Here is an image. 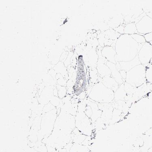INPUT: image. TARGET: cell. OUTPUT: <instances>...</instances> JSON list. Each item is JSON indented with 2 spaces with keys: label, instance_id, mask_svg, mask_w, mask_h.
I'll return each instance as SVG.
<instances>
[{
  "label": "cell",
  "instance_id": "cell-1",
  "mask_svg": "<svg viewBox=\"0 0 152 152\" xmlns=\"http://www.w3.org/2000/svg\"><path fill=\"white\" fill-rule=\"evenodd\" d=\"M137 56L141 64L146 67L152 58V46L148 42L138 44Z\"/></svg>",
  "mask_w": 152,
  "mask_h": 152
},
{
  "label": "cell",
  "instance_id": "cell-2",
  "mask_svg": "<svg viewBox=\"0 0 152 152\" xmlns=\"http://www.w3.org/2000/svg\"><path fill=\"white\" fill-rule=\"evenodd\" d=\"M139 34L144 36L145 34L152 33V19L146 15L136 23Z\"/></svg>",
  "mask_w": 152,
  "mask_h": 152
},
{
  "label": "cell",
  "instance_id": "cell-3",
  "mask_svg": "<svg viewBox=\"0 0 152 152\" xmlns=\"http://www.w3.org/2000/svg\"><path fill=\"white\" fill-rule=\"evenodd\" d=\"M102 54L107 61L116 64L115 56L116 54L115 49L110 46H105L102 50Z\"/></svg>",
  "mask_w": 152,
  "mask_h": 152
},
{
  "label": "cell",
  "instance_id": "cell-4",
  "mask_svg": "<svg viewBox=\"0 0 152 152\" xmlns=\"http://www.w3.org/2000/svg\"><path fill=\"white\" fill-rule=\"evenodd\" d=\"M139 34L136 28V23H131L126 24L124 28V34L132 35Z\"/></svg>",
  "mask_w": 152,
  "mask_h": 152
},
{
  "label": "cell",
  "instance_id": "cell-5",
  "mask_svg": "<svg viewBox=\"0 0 152 152\" xmlns=\"http://www.w3.org/2000/svg\"><path fill=\"white\" fill-rule=\"evenodd\" d=\"M146 68V78L147 81L152 84V63H149Z\"/></svg>",
  "mask_w": 152,
  "mask_h": 152
},
{
  "label": "cell",
  "instance_id": "cell-6",
  "mask_svg": "<svg viewBox=\"0 0 152 152\" xmlns=\"http://www.w3.org/2000/svg\"><path fill=\"white\" fill-rule=\"evenodd\" d=\"M130 35L133 38V39L136 41L138 44H144L146 42L145 37L143 35L139 34H133Z\"/></svg>",
  "mask_w": 152,
  "mask_h": 152
},
{
  "label": "cell",
  "instance_id": "cell-7",
  "mask_svg": "<svg viewBox=\"0 0 152 152\" xmlns=\"http://www.w3.org/2000/svg\"><path fill=\"white\" fill-rule=\"evenodd\" d=\"M145 40L146 42H150L152 41V33H148L144 35Z\"/></svg>",
  "mask_w": 152,
  "mask_h": 152
},
{
  "label": "cell",
  "instance_id": "cell-8",
  "mask_svg": "<svg viewBox=\"0 0 152 152\" xmlns=\"http://www.w3.org/2000/svg\"><path fill=\"white\" fill-rule=\"evenodd\" d=\"M145 14H146V15H148V16L152 19V10H150L146 12V13H145Z\"/></svg>",
  "mask_w": 152,
  "mask_h": 152
},
{
  "label": "cell",
  "instance_id": "cell-9",
  "mask_svg": "<svg viewBox=\"0 0 152 152\" xmlns=\"http://www.w3.org/2000/svg\"><path fill=\"white\" fill-rule=\"evenodd\" d=\"M149 63H152V58H151V59L150 62Z\"/></svg>",
  "mask_w": 152,
  "mask_h": 152
},
{
  "label": "cell",
  "instance_id": "cell-10",
  "mask_svg": "<svg viewBox=\"0 0 152 152\" xmlns=\"http://www.w3.org/2000/svg\"><path fill=\"white\" fill-rule=\"evenodd\" d=\"M149 43H150V44H151V45H152V42H150Z\"/></svg>",
  "mask_w": 152,
  "mask_h": 152
}]
</instances>
